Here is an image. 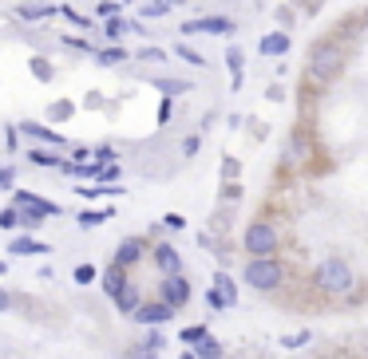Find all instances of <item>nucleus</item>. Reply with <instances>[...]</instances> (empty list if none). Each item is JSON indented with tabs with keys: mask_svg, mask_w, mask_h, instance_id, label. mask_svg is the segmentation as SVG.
<instances>
[{
	"mask_svg": "<svg viewBox=\"0 0 368 359\" xmlns=\"http://www.w3.org/2000/svg\"><path fill=\"white\" fill-rule=\"evenodd\" d=\"M313 281H317V288L325 297H345L356 284V273H352V265L345 257H325L317 265V273H313Z\"/></svg>",
	"mask_w": 368,
	"mask_h": 359,
	"instance_id": "f257e3e1",
	"label": "nucleus"
},
{
	"mask_svg": "<svg viewBox=\"0 0 368 359\" xmlns=\"http://www.w3.org/2000/svg\"><path fill=\"white\" fill-rule=\"evenodd\" d=\"M340 71H345V47L333 44V40L313 47V56H309V79L313 83H333Z\"/></svg>",
	"mask_w": 368,
	"mask_h": 359,
	"instance_id": "f03ea898",
	"label": "nucleus"
},
{
	"mask_svg": "<svg viewBox=\"0 0 368 359\" xmlns=\"http://www.w3.org/2000/svg\"><path fill=\"white\" fill-rule=\"evenodd\" d=\"M281 281H285V265H281L277 257H250V265H246V284H250V288L273 292Z\"/></svg>",
	"mask_w": 368,
	"mask_h": 359,
	"instance_id": "7ed1b4c3",
	"label": "nucleus"
},
{
	"mask_svg": "<svg viewBox=\"0 0 368 359\" xmlns=\"http://www.w3.org/2000/svg\"><path fill=\"white\" fill-rule=\"evenodd\" d=\"M281 245V237H277V225L273 221H254L250 229H246V253L250 257H273Z\"/></svg>",
	"mask_w": 368,
	"mask_h": 359,
	"instance_id": "20e7f679",
	"label": "nucleus"
},
{
	"mask_svg": "<svg viewBox=\"0 0 368 359\" xmlns=\"http://www.w3.org/2000/svg\"><path fill=\"white\" fill-rule=\"evenodd\" d=\"M175 304H166V300H151V304H139L135 308V324H143V328H159V324H166V320H175Z\"/></svg>",
	"mask_w": 368,
	"mask_h": 359,
	"instance_id": "39448f33",
	"label": "nucleus"
},
{
	"mask_svg": "<svg viewBox=\"0 0 368 359\" xmlns=\"http://www.w3.org/2000/svg\"><path fill=\"white\" fill-rule=\"evenodd\" d=\"M182 32H186V36H194V32H206V36H234V20H230V16H198V20H191V24H182Z\"/></svg>",
	"mask_w": 368,
	"mask_h": 359,
	"instance_id": "423d86ee",
	"label": "nucleus"
},
{
	"mask_svg": "<svg viewBox=\"0 0 368 359\" xmlns=\"http://www.w3.org/2000/svg\"><path fill=\"white\" fill-rule=\"evenodd\" d=\"M12 205H20V209H36V213H44V218H60V213H64L56 202L40 198V194H32V189H17V194H12Z\"/></svg>",
	"mask_w": 368,
	"mask_h": 359,
	"instance_id": "0eeeda50",
	"label": "nucleus"
},
{
	"mask_svg": "<svg viewBox=\"0 0 368 359\" xmlns=\"http://www.w3.org/2000/svg\"><path fill=\"white\" fill-rule=\"evenodd\" d=\"M159 297L166 300V304H175V308H182V304L191 300V284L182 281V273H171V277H162Z\"/></svg>",
	"mask_w": 368,
	"mask_h": 359,
	"instance_id": "6e6552de",
	"label": "nucleus"
},
{
	"mask_svg": "<svg viewBox=\"0 0 368 359\" xmlns=\"http://www.w3.org/2000/svg\"><path fill=\"white\" fill-rule=\"evenodd\" d=\"M48 249L52 245H44L40 237H28V233H20V237L8 241V253H12V257H44Z\"/></svg>",
	"mask_w": 368,
	"mask_h": 359,
	"instance_id": "1a4fd4ad",
	"label": "nucleus"
},
{
	"mask_svg": "<svg viewBox=\"0 0 368 359\" xmlns=\"http://www.w3.org/2000/svg\"><path fill=\"white\" fill-rule=\"evenodd\" d=\"M20 130H24L28 139L44 142V146H67V139L60 135V130H48V126H40V123H20Z\"/></svg>",
	"mask_w": 368,
	"mask_h": 359,
	"instance_id": "9d476101",
	"label": "nucleus"
},
{
	"mask_svg": "<svg viewBox=\"0 0 368 359\" xmlns=\"http://www.w3.org/2000/svg\"><path fill=\"white\" fill-rule=\"evenodd\" d=\"M139 261H143V241H139V237H127V241L115 249V265L131 268V265H139Z\"/></svg>",
	"mask_w": 368,
	"mask_h": 359,
	"instance_id": "9b49d317",
	"label": "nucleus"
},
{
	"mask_svg": "<svg viewBox=\"0 0 368 359\" xmlns=\"http://www.w3.org/2000/svg\"><path fill=\"white\" fill-rule=\"evenodd\" d=\"M127 268H123V265H115V261H111V268H107V273H103V292H107V297H119V292H123V288H127Z\"/></svg>",
	"mask_w": 368,
	"mask_h": 359,
	"instance_id": "f8f14e48",
	"label": "nucleus"
},
{
	"mask_svg": "<svg viewBox=\"0 0 368 359\" xmlns=\"http://www.w3.org/2000/svg\"><path fill=\"white\" fill-rule=\"evenodd\" d=\"M155 265L162 268V277H171V273H182V257L175 253V245H155Z\"/></svg>",
	"mask_w": 368,
	"mask_h": 359,
	"instance_id": "ddd939ff",
	"label": "nucleus"
},
{
	"mask_svg": "<svg viewBox=\"0 0 368 359\" xmlns=\"http://www.w3.org/2000/svg\"><path fill=\"white\" fill-rule=\"evenodd\" d=\"M293 40H289L285 32H270V36H261V56H285Z\"/></svg>",
	"mask_w": 368,
	"mask_h": 359,
	"instance_id": "4468645a",
	"label": "nucleus"
},
{
	"mask_svg": "<svg viewBox=\"0 0 368 359\" xmlns=\"http://www.w3.org/2000/svg\"><path fill=\"white\" fill-rule=\"evenodd\" d=\"M56 12H64V8H56V4H20V20H44V16H56Z\"/></svg>",
	"mask_w": 368,
	"mask_h": 359,
	"instance_id": "2eb2a0df",
	"label": "nucleus"
},
{
	"mask_svg": "<svg viewBox=\"0 0 368 359\" xmlns=\"http://www.w3.org/2000/svg\"><path fill=\"white\" fill-rule=\"evenodd\" d=\"M214 288H218V292H222V300H226V304H230V308H234V304H238V284L230 281V277H226V273H218V277H214Z\"/></svg>",
	"mask_w": 368,
	"mask_h": 359,
	"instance_id": "dca6fc26",
	"label": "nucleus"
},
{
	"mask_svg": "<svg viewBox=\"0 0 368 359\" xmlns=\"http://www.w3.org/2000/svg\"><path fill=\"white\" fill-rule=\"evenodd\" d=\"M115 304H119V312H127V316H135V308H139V304H143V300H139V288H123V292H119V297H115Z\"/></svg>",
	"mask_w": 368,
	"mask_h": 359,
	"instance_id": "f3484780",
	"label": "nucleus"
},
{
	"mask_svg": "<svg viewBox=\"0 0 368 359\" xmlns=\"http://www.w3.org/2000/svg\"><path fill=\"white\" fill-rule=\"evenodd\" d=\"M131 28H135V24H127L123 16H107V24H103V32H107L111 40H123V36H127Z\"/></svg>",
	"mask_w": 368,
	"mask_h": 359,
	"instance_id": "a211bd4d",
	"label": "nucleus"
},
{
	"mask_svg": "<svg viewBox=\"0 0 368 359\" xmlns=\"http://www.w3.org/2000/svg\"><path fill=\"white\" fill-rule=\"evenodd\" d=\"M96 60L103 63V67H115V63H123V60H127V51H123L119 44H111V47H103V51H96Z\"/></svg>",
	"mask_w": 368,
	"mask_h": 359,
	"instance_id": "6ab92c4d",
	"label": "nucleus"
},
{
	"mask_svg": "<svg viewBox=\"0 0 368 359\" xmlns=\"http://www.w3.org/2000/svg\"><path fill=\"white\" fill-rule=\"evenodd\" d=\"M28 158H32L36 166H56V170H64V158L52 154V150H28Z\"/></svg>",
	"mask_w": 368,
	"mask_h": 359,
	"instance_id": "aec40b11",
	"label": "nucleus"
},
{
	"mask_svg": "<svg viewBox=\"0 0 368 359\" xmlns=\"http://www.w3.org/2000/svg\"><path fill=\"white\" fill-rule=\"evenodd\" d=\"M206 336H210V332L202 328V324H194V328H182V332H178V340H182L186 347H198L202 340H206Z\"/></svg>",
	"mask_w": 368,
	"mask_h": 359,
	"instance_id": "412c9836",
	"label": "nucleus"
},
{
	"mask_svg": "<svg viewBox=\"0 0 368 359\" xmlns=\"http://www.w3.org/2000/svg\"><path fill=\"white\" fill-rule=\"evenodd\" d=\"M155 87H159L162 95H186V91H191V83H186V79H159Z\"/></svg>",
	"mask_w": 368,
	"mask_h": 359,
	"instance_id": "4be33fe9",
	"label": "nucleus"
},
{
	"mask_svg": "<svg viewBox=\"0 0 368 359\" xmlns=\"http://www.w3.org/2000/svg\"><path fill=\"white\" fill-rule=\"evenodd\" d=\"M194 351H198V359H222V344H218V340H210V336L194 347Z\"/></svg>",
	"mask_w": 368,
	"mask_h": 359,
	"instance_id": "5701e85b",
	"label": "nucleus"
},
{
	"mask_svg": "<svg viewBox=\"0 0 368 359\" xmlns=\"http://www.w3.org/2000/svg\"><path fill=\"white\" fill-rule=\"evenodd\" d=\"M107 218H111V209H87V213H80V225L91 229V225H103Z\"/></svg>",
	"mask_w": 368,
	"mask_h": 359,
	"instance_id": "b1692460",
	"label": "nucleus"
},
{
	"mask_svg": "<svg viewBox=\"0 0 368 359\" xmlns=\"http://www.w3.org/2000/svg\"><path fill=\"white\" fill-rule=\"evenodd\" d=\"M17 225H20V205L0 209V229H17Z\"/></svg>",
	"mask_w": 368,
	"mask_h": 359,
	"instance_id": "393cba45",
	"label": "nucleus"
},
{
	"mask_svg": "<svg viewBox=\"0 0 368 359\" xmlns=\"http://www.w3.org/2000/svg\"><path fill=\"white\" fill-rule=\"evenodd\" d=\"M159 347H162V336H159V332H151V336L143 340V347H139V351H147V356H155ZM139 351H135V356H139Z\"/></svg>",
	"mask_w": 368,
	"mask_h": 359,
	"instance_id": "a878e982",
	"label": "nucleus"
},
{
	"mask_svg": "<svg viewBox=\"0 0 368 359\" xmlns=\"http://www.w3.org/2000/svg\"><path fill=\"white\" fill-rule=\"evenodd\" d=\"M40 221H44V213H36V209H20V225H24V229H36Z\"/></svg>",
	"mask_w": 368,
	"mask_h": 359,
	"instance_id": "bb28decb",
	"label": "nucleus"
},
{
	"mask_svg": "<svg viewBox=\"0 0 368 359\" xmlns=\"http://www.w3.org/2000/svg\"><path fill=\"white\" fill-rule=\"evenodd\" d=\"M72 277H76V284H91V281H96V277H99V273H96V268H91V265H80V268H76V273H72Z\"/></svg>",
	"mask_w": 368,
	"mask_h": 359,
	"instance_id": "cd10ccee",
	"label": "nucleus"
},
{
	"mask_svg": "<svg viewBox=\"0 0 368 359\" xmlns=\"http://www.w3.org/2000/svg\"><path fill=\"white\" fill-rule=\"evenodd\" d=\"M178 56H182L186 63H194V67H202V63H206L202 56H198V51H191V47H182V44H178Z\"/></svg>",
	"mask_w": 368,
	"mask_h": 359,
	"instance_id": "c85d7f7f",
	"label": "nucleus"
},
{
	"mask_svg": "<svg viewBox=\"0 0 368 359\" xmlns=\"http://www.w3.org/2000/svg\"><path fill=\"white\" fill-rule=\"evenodd\" d=\"M32 71H36L40 79H52V63H48V60H32Z\"/></svg>",
	"mask_w": 368,
	"mask_h": 359,
	"instance_id": "c756f323",
	"label": "nucleus"
},
{
	"mask_svg": "<svg viewBox=\"0 0 368 359\" xmlns=\"http://www.w3.org/2000/svg\"><path fill=\"white\" fill-rule=\"evenodd\" d=\"M64 16L76 24V28H91V20H87V16H80V12H72V8H64Z\"/></svg>",
	"mask_w": 368,
	"mask_h": 359,
	"instance_id": "7c9ffc66",
	"label": "nucleus"
},
{
	"mask_svg": "<svg viewBox=\"0 0 368 359\" xmlns=\"http://www.w3.org/2000/svg\"><path fill=\"white\" fill-rule=\"evenodd\" d=\"M226 67H234V76L241 71V51H238V47H230V56H226Z\"/></svg>",
	"mask_w": 368,
	"mask_h": 359,
	"instance_id": "2f4dec72",
	"label": "nucleus"
},
{
	"mask_svg": "<svg viewBox=\"0 0 368 359\" xmlns=\"http://www.w3.org/2000/svg\"><path fill=\"white\" fill-rule=\"evenodd\" d=\"M96 162H99V166L115 162V150H111V146H99V150H96Z\"/></svg>",
	"mask_w": 368,
	"mask_h": 359,
	"instance_id": "473e14b6",
	"label": "nucleus"
},
{
	"mask_svg": "<svg viewBox=\"0 0 368 359\" xmlns=\"http://www.w3.org/2000/svg\"><path fill=\"white\" fill-rule=\"evenodd\" d=\"M139 60H166V51H162V47H143Z\"/></svg>",
	"mask_w": 368,
	"mask_h": 359,
	"instance_id": "72a5a7b5",
	"label": "nucleus"
},
{
	"mask_svg": "<svg viewBox=\"0 0 368 359\" xmlns=\"http://www.w3.org/2000/svg\"><path fill=\"white\" fill-rule=\"evenodd\" d=\"M171 115H175V107H171V95H166L162 107H159V123H171Z\"/></svg>",
	"mask_w": 368,
	"mask_h": 359,
	"instance_id": "f704fd0d",
	"label": "nucleus"
},
{
	"mask_svg": "<svg viewBox=\"0 0 368 359\" xmlns=\"http://www.w3.org/2000/svg\"><path fill=\"white\" fill-rule=\"evenodd\" d=\"M99 178H103V182H115V178H119V166H115V162H107V166L99 170Z\"/></svg>",
	"mask_w": 368,
	"mask_h": 359,
	"instance_id": "c9c22d12",
	"label": "nucleus"
},
{
	"mask_svg": "<svg viewBox=\"0 0 368 359\" xmlns=\"http://www.w3.org/2000/svg\"><path fill=\"white\" fill-rule=\"evenodd\" d=\"M305 344H309V332H297V336L285 340V347H305Z\"/></svg>",
	"mask_w": 368,
	"mask_h": 359,
	"instance_id": "e433bc0d",
	"label": "nucleus"
},
{
	"mask_svg": "<svg viewBox=\"0 0 368 359\" xmlns=\"http://www.w3.org/2000/svg\"><path fill=\"white\" fill-rule=\"evenodd\" d=\"M119 12V4H115V0H103V4H99V16H115Z\"/></svg>",
	"mask_w": 368,
	"mask_h": 359,
	"instance_id": "4c0bfd02",
	"label": "nucleus"
},
{
	"mask_svg": "<svg viewBox=\"0 0 368 359\" xmlns=\"http://www.w3.org/2000/svg\"><path fill=\"white\" fill-rule=\"evenodd\" d=\"M194 150H198V139H194V135H191V139L182 142V154H194Z\"/></svg>",
	"mask_w": 368,
	"mask_h": 359,
	"instance_id": "58836bf2",
	"label": "nucleus"
},
{
	"mask_svg": "<svg viewBox=\"0 0 368 359\" xmlns=\"http://www.w3.org/2000/svg\"><path fill=\"white\" fill-rule=\"evenodd\" d=\"M8 304H12V297H8V292H4V288H0V312H4V308H8Z\"/></svg>",
	"mask_w": 368,
	"mask_h": 359,
	"instance_id": "ea45409f",
	"label": "nucleus"
},
{
	"mask_svg": "<svg viewBox=\"0 0 368 359\" xmlns=\"http://www.w3.org/2000/svg\"><path fill=\"white\" fill-rule=\"evenodd\" d=\"M155 4H166V8H175V4H182V0H155Z\"/></svg>",
	"mask_w": 368,
	"mask_h": 359,
	"instance_id": "a19ab883",
	"label": "nucleus"
},
{
	"mask_svg": "<svg viewBox=\"0 0 368 359\" xmlns=\"http://www.w3.org/2000/svg\"><path fill=\"white\" fill-rule=\"evenodd\" d=\"M178 359H198V351H182V356H178Z\"/></svg>",
	"mask_w": 368,
	"mask_h": 359,
	"instance_id": "79ce46f5",
	"label": "nucleus"
},
{
	"mask_svg": "<svg viewBox=\"0 0 368 359\" xmlns=\"http://www.w3.org/2000/svg\"><path fill=\"white\" fill-rule=\"evenodd\" d=\"M135 359H159V356H147V351H139V356H135Z\"/></svg>",
	"mask_w": 368,
	"mask_h": 359,
	"instance_id": "37998d69",
	"label": "nucleus"
},
{
	"mask_svg": "<svg viewBox=\"0 0 368 359\" xmlns=\"http://www.w3.org/2000/svg\"><path fill=\"white\" fill-rule=\"evenodd\" d=\"M0 277H4V261H0Z\"/></svg>",
	"mask_w": 368,
	"mask_h": 359,
	"instance_id": "c03bdc74",
	"label": "nucleus"
},
{
	"mask_svg": "<svg viewBox=\"0 0 368 359\" xmlns=\"http://www.w3.org/2000/svg\"><path fill=\"white\" fill-rule=\"evenodd\" d=\"M365 24H368V16H365Z\"/></svg>",
	"mask_w": 368,
	"mask_h": 359,
	"instance_id": "a18cd8bd",
	"label": "nucleus"
}]
</instances>
